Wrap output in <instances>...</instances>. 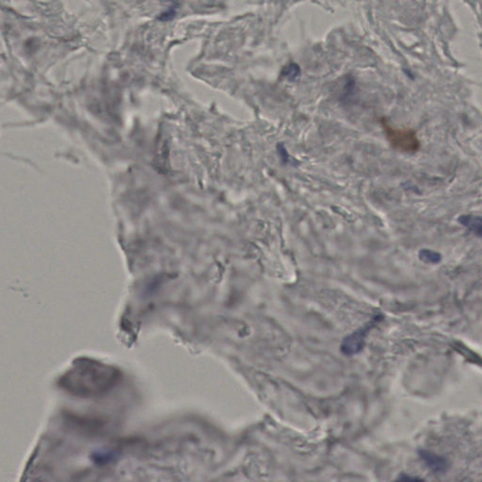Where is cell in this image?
<instances>
[{
    "label": "cell",
    "instance_id": "ba28073f",
    "mask_svg": "<svg viewBox=\"0 0 482 482\" xmlns=\"http://www.w3.org/2000/svg\"><path fill=\"white\" fill-rule=\"evenodd\" d=\"M396 482H425L424 480L422 479H419V478H416V477H411V476H407V475H402L400 476L398 479L397 480Z\"/></svg>",
    "mask_w": 482,
    "mask_h": 482
},
{
    "label": "cell",
    "instance_id": "277c9868",
    "mask_svg": "<svg viewBox=\"0 0 482 482\" xmlns=\"http://www.w3.org/2000/svg\"><path fill=\"white\" fill-rule=\"evenodd\" d=\"M459 221L463 226L468 228L478 236H482V217L480 216L463 215L459 217Z\"/></svg>",
    "mask_w": 482,
    "mask_h": 482
},
{
    "label": "cell",
    "instance_id": "7a4b0ae2",
    "mask_svg": "<svg viewBox=\"0 0 482 482\" xmlns=\"http://www.w3.org/2000/svg\"><path fill=\"white\" fill-rule=\"evenodd\" d=\"M371 325H369L364 328H360L358 330L353 331L349 335H347L342 342L340 350L343 354L347 356H351L359 353L364 349L366 344V338L368 336V332L370 330Z\"/></svg>",
    "mask_w": 482,
    "mask_h": 482
},
{
    "label": "cell",
    "instance_id": "3957f363",
    "mask_svg": "<svg viewBox=\"0 0 482 482\" xmlns=\"http://www.w3.org/2000/svg\"><path fill=\"white\" fill-rule=\"evenodd\" d=\"M421 458L426 464L435 472H443L447 467V463L444 458L432 453L430 451H421Z\"/></svg>",
    "mask_w": 482,
    "mask_h": 482
},
{
    "label": "cell",
    "instance_id": "8992f818",
    "mask_svg": "<svg viewBox=\"0 0 482 482\" xmlns=\"http://www.w3.org/2000/svg\"><path fill=\"white\" fill-rule=\"evenodd\" d=\"M282 76L289 81H295L301 76V68L297 63H289L283 69Z\"/></svg>",
    "mask_w": 482,
    "mask_h": 482
},
{
    "label": "cell",
    "instance_id": "5b68a950",
    "mask_svg": "<svg viewBox=\"0 0 482 482\" xmlns=\"http://www.w3.org/2000/svg\"><path fill=\"white\" fill-rule=\"evenodd\" d=\"M418 257L422 262L427 264H437L440 263L442 260V256L438 252L428 249L421 250L418 254Z\"/></svg>",
    "mask_w": 482,
    "mask_h": 482
},
{
    "label": "cell",
    "instance_id": "52a82bcc",
    "mask_svg": "<svg viewBox=\"0 0 482 482\" xmlns=\"http://www.w3.org/2000/svg\"><path fill=\"white\" fill-rule=\"evenodd\" d=\"M178 6H179V4L173 3L170 7L168 8V10H166L164 12L161 13V15L159 16V19L161 20V21H169V20L172 19L176 14V11L178 10Z\"/></svg>",
    "mask_w": 482,
    "mask_h": 482
},
{
    "label": "cell",
    "instance_id": "6da1fadb",
    "mask_svg": "<svg viewBox=\"0 0 482 482\" xmlns=\"http://www.w3.org/2000/svg\"><path fill=\"white\" fill-rule=\"evenodd\" d=\"M379 122L393 149L404 154H415L420 149V141L415 130L395 127L385 118H381Z\"/></svg>",
    "mask_w": 482,
    "mask_h": 482
},
{
    "label": "cell",
    "instance_id": "9c48e42d",
    "mask_svg": "<svg viewBox=\"0 0 482 482\" xmlns=\"http://www.w3.org/2000/svg\"><path fill=\"white\" fill-rule=\"evenodd\" d=\"M278 151H279V154H280V156H281L282 160H283L285 163H287V162H288V160H289V159H288V154H287V152H286V150H285V148H284V146L283 145V144L278 145Z\"/></svg>",
    "mask_w": 482,
    "mask_h": 482
}]
</instances>
